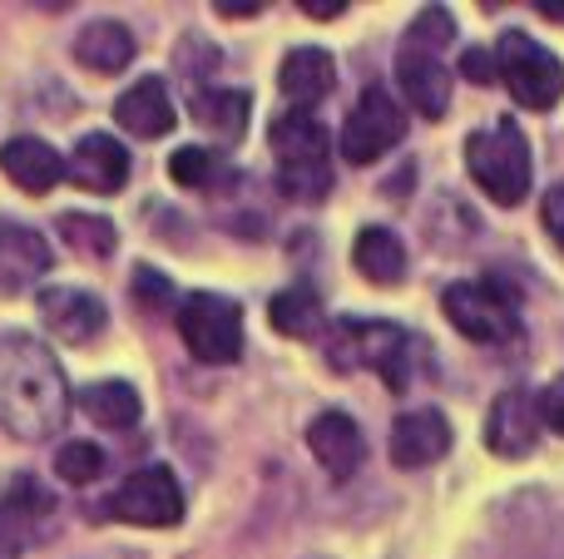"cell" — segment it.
Wrapping results in <instances>:
<instances>
[{
	"mask_svg": "<svg viewBox=\"0 0 564 559\" xmlns=\"http://www.w3.org/2000/svg\"><path fill=\"white\" fill-rule=\"evenodd\" d=\"M297 6L307 10V15H322V20H327V15H341V10H347V0H297Z\"/></svg>",
	"mask_w": 564,
	"mask_h": 559,
	"instance_id": "cell-32",
	"label": "cell"
},
{
	"mask_svg": "<svg viewBox=\"0 0 564 559\" xmlns=\"http://www.w3.org/2000/svg\"><path fill=\"white\" fill-rule=\"evenodd\" d=\"M134 293H139V307H149V313L174 307V287H169L154 267H139V273H134Z\"/></svg>",
	"mask_w": 564,
	"mask_h": 559,
	"instance_id": "cell-28",
	"label": "cell"
},
{
	"mask_svg": "<svg viewBox=\"0 0 564 559\" xmlns=\"http://www.w3.org/2000/svg\"><path fill=\"white\" fill-rule=\"evenodd\" d=\"M540 421L555 436H564V376H555V382L545 386V396H540Z\"/></svg>",
	"mask_w": 564,
	"mask_h": 559,
	"instance_id": "cell-30",
	"label": "cell"
},
{
	"mask_svg": "<svg viewBox=\"0 0 564 559\" xmlns=\"http://www.w3.org/2000/svg\"><path fill=\"white\" fill-rule=\"evenodd\" d=\"M0 168H6V178L20 194H50V188L65 178V158H59L45 139H25V134L0 144Z\"/></svg>",
	"mask_w": 564,
	"mask_h": 559,
	"instance_id": "cell-18",
	"label": "cell"
},
{
	"mask_svg": "<svg viewBox=\"0 0 564 559\" xmlns=\"http://www.w3.org/2000/svg\"><path fill=\"white\" fill-rule=\"evenodd\" d=\"M268 322H273L282 337H297V342H307V337L322 332V297L312 293L307 283L288 287V293L273 297V307H268Z\"/></svg>",
	"mask_w": 564,
	"mask_h": 559,
	"instance_id": "cell-24",
	"label": "cell"
},
{
	"mask_svg": "<svg viewBox=\"0 0 564 559\" xmlns=\"http://www.w3.org/2000/svg\"><path fill=\"white\" fill-rule=\"evenodd\" d=\"M460 75L476 79V85H490V79H496V55H490V50H480V45H470L466 59H460Z\"/></svg>",
	"mask_w": 564,
	"mask_h": 559,
	"instance_id": "cell-31",
	"label": "cell"
},
{
	"mask_svg": "<svg viewBox=\"0 0 564 559\" xmlns=\"http://www.w3.org/2000/svg\"><path fill=\"white\" fill-rule=\"evenodd\" d=\"M50 243L25 223H10L0 218V293L6 297H20L50 273Z\"/></svg>",
	"mask_w": 564,
	"mask_h": 559,
	"instance_id": "cell-13",
	"label": "cell"
},
{
	"mask_svg": "<svg viewBox=\"0 0 564 559\" xmlns=\"http://www.w3.org/2000/svg\"><path fill=\"white\" fill-rule=\"evenodd\" d=\"M75 59L95 75H119L134 59V35L119 20H89L75 40Z\"/></svg>",
	"mask_w": 564,
	"mask_h": 559,
	"instance_id": "cell-20",
	"label": "cell"
},
{
	"mask_svg": "<svg viewBox=\"0 0 564 559\" xmlns=\"http://www.w3.org/2000/svg\"><path fill=\"white\" fill-rule=\"evenodd\" d=\"M65 174L89 194H119L129 184V149L115 134H85L69 154Z\"/></svg>",
	"mask_w": 564,
	"mask_h": 559,
	"instance_id": "cell-15",
	"label": "cell"
},
{
	"mask_svg": "<svg viewBox=\"0 0 564 559\" xmlns=\"http://www.w3.org/2000/svg\"><path fill=\"white\" fill-rule=\"evenodd\" d=\"M466 168L490 194V204L516 208L520 198L530 194L535 154H530V139L520 134L516 119H496L490 129H476V134L466 139Z\"/></svg>",
	"mask_w": 564,
	"mask_h": 559,
	"instance_id": "cell-4",
	"label": "cell"
},
{
	"mask_svg": "<svg viewBox=\"0 0 564 559\" xmlns=\"http://www.w3.org/2000/svg\"><path fill=\"white\" fill-rule=\"evenodd\" d=\"M169 174H174V184H184V188H208L214 178H224V164H218L214 149L188 144L169 158Z\"/></svg>",
	"mask_w": 564,
	"mask_h": 559,
	"instance_id": "cell-27",
	"label": "cell"
},
{
	"mask_svg": "<svg viewBox=\"0 0 564 559\" xmlns=\"http://www.w3.org/2000/svg\"><path fill=\"white\" fill-rule=\"evenodd\" d=\"M69 382L55 352L25 332H0V426L15 441H50L69 421Z\"/></svg>",
	"mask_w": 564,
	"mask_h": 559,
	"instance_id": "cell-1",
	"label": "cell"
},
{
	"mask_svg": "<svg viewBox=\"0 0 564 559\" xmlns=\"http://www.w3.org/2000/svg\"><path fill=\"white\" fill-rule=\"evenodd\" d=\"M540 402L530 392H500L496 406H490V421H486V446L506 461H520V456L535 451L540 441Z\"/></svg>",
	"mask_w": 564,
	"mask_h": 559,
	"instance_id": "cell-11",
	"label": "cell"
},
{
	"mask_svg": "<svg viewBox=\"0 0 564 559\" xmlns=\"http://www.w3.org/2000/svg\"><path fill=\"white\" fill-rule=\"evenodd\" d=\"M115 124L129 129L134 139H164L174 129V99H169L164 79L144 75L115 99Z\"/></svg>",
	"mask_w": 564,
	"mask_h": 559,
	"instance_id": "cell-17",
	"label": "cell"
},
{
	"mask_svg": "<svg viewBox=\"0 0 564 559\" xmlns=\"http://www.w3.org/2000/svg\"><path fill=\"white\" fill-rule=\"evenodd\" d=\"M441 313L460 337L480 347H500L520 337V297L500 277H470V283H451L441 293Z\"/></svg>",
	"mask_w": 564,
	"mask_h": 559,
	"instance_id": "cell-5",
	"label": "cell"
},
{
	"mask_svg": "<svg viewBox=\"0 0 564 559\" xmlns=\"http://www.w3.org/2000/svg\"><path fill=\"white\" fill-rule=\"evenodd\" d=\"M75 402L89 421L109 426V431H129V426L139 421V412H144V406H139V392L129 382H95V386H85Z\"/></svg>",
	"mask_w": 564,
	"mask_h": 559,
	"instance_id": "cell-22",
	"label": "cell"
},
{
	"mask_svg": "<svg viewBox=\"0 0 564 559\" xmlns=\"http://www.w3.org/2000/svg\"><path fill=\"white\" fill-rule=\"evenodd\" d=\"M105 465H109V456L99 451L95 441H69V446H59V456H55V475H59V481H69V485L99 481V475H105Z\"/></svg>",
	"mask_w": 564,
	"mask_h": 559,
	"instance_id": "cell-26",
	"label": "cell"
},
{
	"mask_svg": "<svg viewBox=\"0 0 564 559\" xmlns=\"http://www.w3.org/2000/svg\"><path fill=\"white\" fill-rule=\"evenodd\" d=\"M109 515L129 525H149V530H169L184 520V491H178L169 465H144V471L124 475V485L109 495Z\"/></svg>",
	"mask_w": 564,
	"mask_h": 559,
	"instance_id": "cell-9",
	"label": "cell"
},
{
	"mask_svg": "<svg viewBox=\"0 0 564 559\" xmlns=\"http://www.w3.org/2000/svg\"><path fill=\"white\" fill-rule=\"evenodd\" d=\"M540 218H545V233L555 238V248L564 253V184H555L545 194V204H540Z\"/></svg>",
	"mask_w": 564,
	"mask_h": 559,
	"instance_id": "cell-29",
	"label": "cell"
},
{
	"mask_svg": "<svg viewBox=\"0 0 564 559\" xmlns=\"http://www.w3.org/2000/svg\"><path fill=\"white\" fill-rule=\"evenodd\" d=\"M351 263H357V273L367 283L391 287L406 277V248H401V238L391 228H361L357 243H351Z\"/></svg>",
	"mask_w": 564,
	"mask_h": 559,
	"instance_id": "cell-21",
	"label": "cell"
},
{
	"mask_svg": "<svg viewBox=\"0 0 564 559\" xmlns=\"http://www.w3.org/2000/svg\"><path fill=\"white\" fill-rule=\"evenodd\" d=\"M248 109H253V99L243 89H198L194 95V119L204 129H214L218 139H243Z\"/></svg>",
	"mask_w": 564,
	"mask_h": 559,
	"instance_id": "cell-23",
	"label": "cell"
},
{
	"mask_svg": "<svg viewBox=\"0 0 564 559\" xmlns=\"http://www.w3.org/2000/svg\"><path fill=\"white\" fill-rule=\"evenodd\" d=\"M397 85L421 119H441L451 109V69L436 59V50L406 40L397 55Z\"/></svg>",
	"mask_w": 564,
	"mask_h": 559,
	"instance_id": "cell-10",
	"label": "cell"
},
{
	"mask_svg": "<svg viewBox=\"0 0 564 559\" xmlns=\"http://www.w3.org/2000/svg\"><path fill=\"white\" fill-rule=\"evenodd\" d=\"M258 0H218V15H258Z\"/></svg>",
	"mask_w": 564,
	"mask_h": 559,
	"instance_id": "cell-33",
	"label": "cell"
},
{
	"mask_svg": "<svg viewBox=\"0 0 564 559\" xmlns=\"http://www.w3.org/2000/svg\"><path fill=\"white\" fill-rule=\"evenodd\" d=\"M268 144L278 158V188L292 204H317L332 188V134L307 114V109H288L273 119Z\"/></svg>",
	"mask_w": 564,
	"mask_h": 559,
	"instance_id": "cell-3",
	"label": "cell"
},
{
	"mask_svg": "<svg viewBox=\"0 0 564 559\" xmlns=\"http://www.w3.org/2000/svg\"><path fill=\"white\" fill-rule=\"evenodd\" d=\"M178 337L208 366L238 362V352H243V313H238L234 297L194 293L178 303Z\"/></svg>",
	"mask_w": 564,
	"mask_h": 559,
	"instance_id": "cell-7",
	"label": "cell"
},
{
	"mask_svg": "<svg viewBox=\"0 0 564 559\" xmlns=\"http://www.w3.org/2000/svg\"><path fill=\"white\" fill-rule=\"evenodd\" d=\"M451 451V421L436 406H421V412L397 416L391 426V461L401 471H421V465H436Z\"/></svg>",
	"mask_w": 564,
	"mask_h": 559,
	"instance_id": "cell-14",
	"label": "cell"
},
{
	"mask_svg": "<svg viewBox=\"0 0 564 559\" xmlns=\"http://www.w3.org/2000/svg\"><path fill=\"white\" fill-rule=\"evenodd\" d=\"M307 451L317 456V465L332 481H351L361 456H367V446H361V431L347 412H322L317 421L307 426Z\"/></svg>",
	"mask_w": 564,
	"mask_h": 559,
	"instance_id": "cell-16",
	"label": "cell"
},
{
	"mask_svg": "<svg viewBox=\"0 0 564 559\" xmlns=\"http://www.w3.org/2000/svg\"><path fill=\"white\" fill-rule=\"evenodd\" d=\"M421 352V342L397 322H367V317H341L327 332V362L337 372H377L387 382V392H406L416 382L411 357Z\"/></svg>",
	"mask_w": 564,
	"mask_h": 559,
	"instance_id": "cell-2",
	"label": "cell"
},
{
	"mask_svg": "<svg viewBox=\"0 0 564 559\" xmlns=\"http://www.w3.org/2000/svg\"><path fill=\"white\" fill-rule=\"evenodd\" d=\"M535 10H540V15H555V20H564V0H535Z\"/></svg>",
	"mask_w": 564,
	"mask_h": 559,
	"instance_id": "cell-34",
	"label": "cell"
},
{
	"mask_svg": "<svg viewBox=\"0 0 564 559\" xmlns=\"http://www.w3.org/2000/svg\"><path fill=\"white\" fill-rule=\"evenodd\" d=\"M59 238L85 257H109L119 248V233L109 218L99 213H59Z\"/></svg>",
	"mask_w": 564,
	"mask_h": 559,
	"instance_id": "cell-25",
	"label": "cell"
},
{
	"mask_svg": "<svg viewBox=\"0 0 564 559\" xmlns=\"http://www.w3.org/2000/svg\"><path fill=\"white\" fill-rule=\"evenodd\" d=\"M401 134H406L401 99H391L387 89H367L357 99V109L347 114V124H341L337 149L347 164H377V158H387L401 144Z\"/></svg>",
	"mask_w": 564,
	"mask_h": 559,
	"instance_id": "cell-8",
	"label": "cell"
},
{
	"mask_svg": "<svg viewBox=\"0 0 564 559\" xmlns=\"http://www.w3.org/2000/svg\"><path fill=\"white\" fill-rule=\"evenodd\" d=\"M40 322H45L59 342L85 347L105 332L109 313L95 293H79V287H50V293H40Z\"/></svg>",
	"mask_w": 564,
	"mask_h": 559,
	"instance_id": "cell-12",
	"label": "cell"
},
{
	"mask_svg": "<svg viewBox=\"0 0 564 559\" xmlns=\"http://www.w3.org/2000/svg\"><path fill=\"white\" fill-rule=\"evenodd\" d=\"M278 85H282V95L292 99V109H307L312 114V105H322V99L332 95V85H337V65H332L327 50L302 45L282 59Z\"/></svg>",
	"mask_w": 564,
	"mask_h": 559,
	"instance_id": "cell-19",
	"label": "cell"
},
{
	"mask_svg": "<svg viewBox=\"0 0 564 559\" xmlns=\"http://www.w3.org/2000/svg\"><path fill=\"white\" fill-rule=\"evenodd\" d=\"M496 75L506 79V89L525 109H555V99L564 95V65L555 59V50L530 40L525 30H506V35H500Z\"/></svg>",
	"mask_w": 564,
	"mask_h": 559,
	"instance_id": "cell-6",
	"label": "cell"
}]
</instances>
